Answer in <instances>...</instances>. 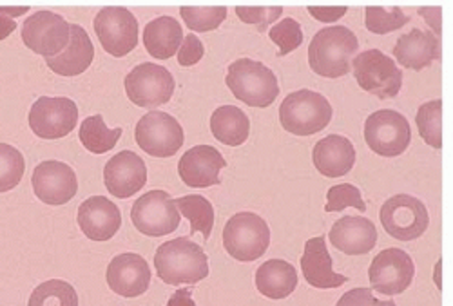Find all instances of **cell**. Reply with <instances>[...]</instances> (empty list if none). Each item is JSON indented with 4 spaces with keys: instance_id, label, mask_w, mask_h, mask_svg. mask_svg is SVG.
I'll use <instances>...</instances> for the list:
<instances>
[{
    "instance_id": "cell-12",
    "label": "cell",
    "mask_w": 453,
    "mask_h": 306,
    "mask_svg": "<svg viewBox=\"0 0 453 306\" xmlns=\"http://www.w3.org/2000/svg\"><path fill=\"white\" fill-rule=\"evenodd\" d=\"M93 26L104 51L111 57H126L138 46V20L124 6L102 8Z\"/></svg>"
},
{
    "instance_id": "cell-3",
    "label": "cell",
    "mask_w": 453,
    "mask_h": 306,
    "mask_svg": "<svg viewBox=\"0 0 453 306\" xmlns=\"http://www.w3.org/2000/svg\"><path fill=\"white\" fill-rule=\"evenodd\" d=\"M225 82L240 102L250 107H269L280 95L274 71L250 58L234 60L229 65Z\"/></svg>"
},
{
    "instance_id": "cell-16",
    "label": "cell",
    "mask_w": 453,
    "mask_h": 306,
    "mask_svg": "<svg viewBox=\"0 0 453 306\" xmlns=\"http://www.w3.org/2000/svg\"><path fill=\"white\" fill-rule=\"evenodd\" d=\"M31 183L36 198L51 207L65 205L79 193L77 174L67 164L57 160H48L36 165Z\"/></svg>"
},
{
    "instance_id": "cell-42",
    "label": "cell",
    "mask_w": 453,
    "mask_h": 306,
    "mask_svg": "<svg viewBox=\"0 0 453 306\" xmlns=\"http://www.w3.org/2000/svg\"><path fill=\"white\" fill-rule=\"evenodd\" d=\"M167 306H196V302H195V299H193L191 290L181 288V290H176V292L171 295Z\"/></svg>"
},
{
    "instance_id": "cell-10",
    "label": "cell",
    "mask_w": 453,
    "mask_h": 306,
    "mask_svg": "<svg viewBox=\"0 0 453 306\" xmlns=\"http://www.w3.org/2000/svg\"><path fill=\"white\" fill-rule=\"evenodd\" d=\"M134 140L142 150L155 158H171L183 145V129L169 112L150 111L134 129Z\"/></svg>"
},
{
    "instance_id": "cell-26",
    "label": "cell",
    "mask_w": 453,
    "mask_h": 306,
    "mask_svg": "<svg viewBox=\"0 0 453 306\" xmlns=\"http://www.w3.org/2000/svg\"><path fill=\"white\" fill-rule=\"evenodd\" d=\"M183 42V29L173 17H158L145 24L143 46L157 60H167L178 53Z\"/></svg>"
},
{
    "instance_id": "cell-27",
    "label": "cell",
    "mask_w": 453,
    "mask_h": 306,
    "mask_svg": "<svg viewBox=\"0 0 453 306\" xmlns=\"http://www.w3.org/2000/svg\"><path fill=\"white\" fill-rule=\"evenodd\" d=\"M296 287L297 272L285 259H269L256 271V288L269 299H285Z\"/></svg>"
},
{
    "instance_id": "cell-7",
    "label": "cell",
    "mask_w": 453,
    "mask_h": 306,
    "mask_svg": "<svg viewBox=\"0 0 453 306\" xmlns=\"http://www.w3.org/2000/svg\"><path fill=\"white\" fill-rule=\"evenodd\" d=\"M365 142L375 155L385 158L401 157L410 147L411 129L401 112L380 109L365 122Z\"/></svg>"
},
{
    "instance_id": "cell-23",
    "label": "cell",
    "mask_w": 453,
    "mask_h": 306,
    "mask_svg": "<svg viewBox=\"0 0 453 306\" xmlns=\"http://www.w3.org/2000/svg\"><path fill=\"white\" fill-rule=\"evenodd\" d=\"M301 271H303L307 283L314 288H339L349 281V278L334 272V261L323 236L305 243V252L301 256Z\"/></svg>"
},
{
    "instance_id": "cell-44",
    "label": "cell",
    "mask_w": 453,
    "mask_h": 306,
    "mask_svg": "<svg viewBox=\"0 0 453 306\" xmlns=\"http://www.w3.org/2000/svg\"><path fill=\"white\" fill-rule=\"evenodd\" d=\"M26 11H27V8H6V6L0 8V13L6 15V17H17V15L26 13Z\"/></svg>"
},
{
    "instance_id": "cell-39",
    "label": "cell",
    "mask_w": 453,
    "mask_h": 306,
    "mask_svg": "<svg viewBox=\"0 0 453 306\" xmlns=\"http://www.w3.org/2000/svg\"><path fill=\"white\" fill-rule=\"evenodd\" d=\"M335 306H397L394 301L373 297L372 288H352L342 295Z\"/></svg>"
},
{
    "instance_id": "cell-20",
    "label": "cell",
    "mask_w": 453,
    "mask_h": 306,
    "mask_svg": "<svg viewBox=\"0 0 453 306\" xmlns=\"http://www.w3.org/2000/svg\"><path fill=\"white\" fill-rule=\"evenodd\" d=\"M77 219L91 241H109L122 226L120 209L105 196H91L82 202Z\"/></svg>"
},
{
    "instance_id": "cell-28",
    "label": "cell",
    "mask_w": 453,
    "mask_h": 306,
    "mask_svg": "<svg viewBox=\"0 0 453 306\" xmlns=\"http://www.w3.org/2000/svg\"><path fill=\"white\" fill-rule=\"evenodd\" d=\"M212 136L229 147H240L250 134V120L236 105H221L211 117Z\"/></svg>"
},
{
    "instance_id": "cell-17",
    "label": "cell",
    "mask_w": 453,
    "mask_h": 306,
    "mask_svg": "<svg viewBox=\"0 0 453 306\" xmlns=\"http://www.w3.org/2000/svg\"><path fill=\"white\" fill-rule=\"evenodd\" d=\"M104 183L112 196L127 200L147 183L145 162L133 150H122L104 167Z\"/></svg>"
},
{
    "instance_id": "cell-14",
    "label": "cell",
    "mask_w": 453,
    "mask_h": 306,
    "mask_svg": "<svg viewBox=\"0 0 453 306\" xmlns=\"http://www.w3.org/2000/svg\"><path fill=\"white\" fill-rule=\"evenodd\" d=\"M79 122V107L71 98L41 96L29 109V127L44 140H58L73 133Z\"/></svg>"
},
{
    "instance_id": "cell-24",
    "label": "cell",
    "mask_w": 453,
    "mask_h": 306,
    "mask_svg": "<svg viewBox=\"0 0 453 306\" xmlns=\"http://www.w3.org/2000/svg\"><path fill=\"white\" fill-rule=\"evenodd\" d=\"M439 36L432 31L411 29L410 33L399 36L394 48L395 60L411 71H421L439 57Z\"/></svg>"
},
{
    "instance_id": "cell-36",
    "label": "cell",
    "mask_w": 453,
    "mask_h": 306,
    "mask_svg": "<svg viewBox=\"0 0 453 306\" xmlns=\"http://www.w3.org/2000/svg\"><path fill=\"white\" fill-rule=\"evenodd\" d=\"M347 207H354L359 212L366 210V205L361 196V190L350 183H339V185L330 187L326 193L325 210L326 212H342Z\"/></svg>"
},
{
    "instance_id": "cell-32",
    "label": "cell",
    "mask_w": 453,
    "mask_h": 306,
    "mask_svg": "<svg viewBox=\"0 0 453 306\" xmlns=\"http://www.w3.org/2000/svg\"><path fill=\"white\" fill-rule=\"evenodd\" d=\"M419 134L434 149L442 147V100H432L419 107L418 117Z\"/></svg>"
},
{
    "instance_id": "cell-18",
    "label": "cell",
    "mask_w": 453,
    "mask_h": 306,
    "mask_svg": "<svg viewBox=\"0 0 453 306\" xmlns=\"http://www.w3.org/2000/svg\"><path fill=\"white\" fill-rule=\"evenodd\" d=\"M150 269L140 254L126 252L117 256L107 266L105 279L112 292L122 297H138L150 285Z\"/></svg>"
},
{
    "instance_id": "cell-35",
    "label": "cell",
    "mask_w": 453,
    "mask_h": 306,
    "mask_svg": "<svg viewBox=\"0 0 453 306\" xmlns=\"http://www.w3.org/2000/svg\"><path fill=\"white\" fill-rule=\"evenodd\" d=\"M26 171L22 152L8 143H0V193L15 188Z\"/></svg>"
},
{
    "instance_id": "cell-22",
    "label": "cell",
    "mask_w": 453,
    "mask_h": 306,
    "mask_svg": "<svg viewBox=\"0 0 453 306\" xmlns=\"http://www.w3.org/2000/svg\"><path fill=\"white\" fill-rule=\"evenodd\" d=\"M312 162L319 174L326 178H342L349 174L356 164V147L345 136L328 134L316 143Z\"/></svg>"
},
{
    "instance_id": "cell-43",
    "label": "cell",
    "mask_w": 453,
    "mask_h": 306,
    "mask_svg": "<svg viewBox=\"0 0 453 306\" xmlns=\"http://www.w3.org/2000/svg\"><path fill=\"white\" fill-rule=\"evenodd\" d=\"M15 29H17L15 19L0 13V41H4V38H8Z\"/></svg>"
},
{
    "instance_id": "cell-13",
    "label": "cell",
    "mask_w": 453,
    "mask_h": 306,
    "mask_svg": "<svg viewBox=\"0 0 453 306\" xmlns=\"http://www.w3.org/2000/svg\"><path fill=\"white\" fill-rule=\"evenodd\" d=\"M69 36L71 24L53 11H36L22 24V42L26 48L46 58L60 55L69 44Z\"/></svg>"
},
{
    "instance_id": "cell-34",
    "label": "cell",
    "mask_w": 453,
    "mask_h": 306,
    "mask_svg": "<svg viewBox=\"0 0 453 306\" xmlns=\"http://www.w3.org/2000/svg\"><path fill=\"white\" fill-rule=\"evenodd\" d=\"M180 13L188 29L205 33L219 27L229 10L225 6H181Z\"/></svg>"
},
{
    "instance_id": "cell-41",
    "label": "cell",
    "mask_w": 453,
    "mask_h": 306,
    "mask_svg": "<svg viewBox=\"0 0 453 306\" xmlns=\"http://www.w3.org/2000/svg\"><path fill=\"white\" fill-rule=\"evenodd\" d=\"M349 11L347 6H309V13L319 22H335Z\"/></svg>"
},
{
    "instance_id": "cell-33",
    "label": "cell",
    "mask_w": 453,
    "mask_h": 306,
    "mask_svg": "<svg viewBox=\"0 0 453 306\" xmlns=\"http://www.w3.org/2000/svg\"><path fill=\"white\" fill-rule=\"evenodd\" d=\"M410 22V17L403 13L399 6H368L365 10V26L375 34H387L401 29Z\"/></svg>"
},
{
    "instance_id": "cell-6",
    "label": "cell",
    "mask_w": 453,
    "mask_h": 306,
    "mask_svg": "<svg viewBox=\"0 0 453 306\" xmlns=\"http://www.w3.org/2000/svg\"><path fill=\"white\" fill-rule=\"evenodd\" d=\"M354 76L361 89L366 93L388 100L395 98L403 88V71L392 57L380 50H368L354 57Z\"/></svg>"
},
{
    "instance_id": "cell-5",
    "label": "cell",
    "mask_w": 453,
    "mask_h": 306,
    "mask_svg": "<svg viewBox=\"0 0 453 306\" xmlns=\"http://www.w3.org/2000/svg\"><path fill=\"white\" fill-rule=\"evenodd\" d=\"M271 245L267 221L254 212H238L223 228V247L226 254L242 263L259 259Z\"/></svg>"
},
{
    "instance_id": "cell-31",
    "label": "cell",
    "mask_w": 453,
    "mask_h": 306,
    "mask_svg": "<svg viewBox=\"0 0 453 306\" xmlns=\"http://www.w3.org/2000/svg\"><path fill=\"white\" fill-rule=\"evenodd\" d=\"M27 306H79V294L67 281L50 279L31 292Z\"/></svg>"
},
{
    "instance_id": "cell-8",
    "label": "cell",
    "mask_w": 453,
    "mask_h": 306,
    "mask_svg": "<svg viewBox=\"0 0 453 306\" xmlns=\"http://www.w3.org/2000/svg\"><path fill=\"white\" fill-rule=\"evenodd\" d=\"M385 231L399 241H413L421 238L430 225L426 205L410 195L388 198L380 212Z\"/></svg>"
},
{
    "instance_id": "cell-9",
    "label": "cell",
    "mask_w": 453,
    "mask_h": 306,
    "mask_svg": "<svg viewBox=\"0 0 453 306\" xmlns=\"http://www.w3.org/2000/svg\"><path fill=\"white\" fill-rule=\"evenodd\" d=\"M124 84L131 103L145 109L167 103L176 88L169 69L153 62H143L131 69Z\"/></svg>"
},
{
    "instance_id": "cell-37",
    "label": "cell",
    "mask_w": 453,
    "mask_h": 306,
    "mask_svg": "<svg viewBox=\"0 0 453 306\" xmlns=\"http://www.w3.org/2000/svg\"><path fill=\"white\" fill-rule=\"evenodd\" d=\"M269 36L276 46H280L281 57L296 51L301 44H303V29H301V24L296 19H290V17L274 24L269 31Z\"/></svg>"
},
{
    "instance_id": "cell-11",
    "label": "cell",
    "mask_w": 453,
    "mask_h": 306,
    "mask_svg": "<svg viewBox=\"0 0 453 306\" xmlns=\"http://www.w3.org/2000/svg\"><path fill=\"white\" fill-rule=\"evenodd\" d=\"M180 219L174 200L158 188L140 196L131 209V221L136 231L150 238L173 234L180 226Z\"/></svg>"
},
{
    "instance_id": "cell-19",
    "label": "cell",
    "mask_w": 453,
    "mask_h": 306,
    "mask_svg": "<svg viewBox=\"0 0 453 306\" xmlns=\"http://www.w3.org/2000/svg\"><path fill=\"white\" fill-rule=\"evenodd\" d=\"M223 167H226V162L216 147L196 145L178 162V174L187 187L205 188L221 181L219 171Z\"/></svg>"
},
{
    "instance_id": "cell-25",
    "label": "cell",
    "mask_w": 453,
    "mask_h": 306,
    "mask_svg": "<svg viewBox=\"0 0 453 306\" xmlns=\"http://www.w3.org/2000/svg\"><path fill=\"white\" fill-rule=\"evenodd\" d=\"M95 58V46L88 31L79 26L71 24V36L67 48L55 58H46V64L51 71L60 76H77L88 71Z\"/></svg>"
},
{
    "instance_id": "cell-38",
    "label": "cell",
    "mask_w": 453,
    "mask_h": 306,
    "mask_svg": "<svg viewBox=\"0 0 453 306\" xmlns=\"http://www.w3.org/2000/svg\"><path fill=\"white\" fill-rule=\"evenodd\" d=\"M283 13V6H238L236 15L245 24H256L259 31H265L269 24L276 22Z\"/></svg>"
},
{
    "instance_id": "cell-21",
    "label": "cell",
    "mask_w": 453,
    "mask_h": 306,
    "mask_svg": "<svg viewBox=\"0 0 453 306\" xmlns=\"http://www.w3.org/2000/svg\"><path fill=\"white\" fill-rule=\"evenodd\" d=\"M330 241L334 249L349 256H365L377 243L375 225L363 216H345L330 228Z\"/></svg>"
},
{
    "instance_id": "cell-2",
    "label": "cell",
    "mask_w": 453,
    "mask_h": 306,
    "mask_svg": "<svg viewBox=\"0 0 453 306\" xmlns=\"http://www.w3.org/2000/svg\"><path fill=\"white\" fill-rule=\"evenodd\" d=\"M359 48L357 36L345 26L325 27L314 34L309 46L311 69L325 79H342L349 74L350 62Z\"/></svg>"
},
{
    "instance_id": "cell-30",
    "label": "cell",
    "mask_w": 453,
    "mask_h": 306,
    "mask_svg": "<svg viewBox=\"0 0 453 306\" xmlns=\"http://www.w3.org/2000/svg\"><path fill=\"white\" fill-rule=\"evenodd\" d=\"M174 205L188 221H191V233L188 234L202 233L205 240L211 238L214 226V207L207 198L200 195H188L174 200Z\"/></svg>"
},
{
    "instance_id": "cell-4",
    "label": "cell",
    "mask_w": 453,
    "mask_h": 306,
    "mask_svg": "<svg viewBox=\"0 0 453 306\" xmlns=\"http://www.w3.org/2000/svg\"><path fill=\"white\" fill-rule=\"evenodd\" d=\"M328 100L311 89L290 93L280 107V122L285 131L296 136H311L323 131L332 120Z\"/></svg>"
},
{
    "instance_id": "cell-1",
    "label": "cell",
    "mask_w": 453,
    "mask_h": 306,
    "mask_svg": "<svg viewBox=\"0 0 453 306\" xmlns=\"http://www.w3.org/2000/svg\"><path fill=\"white\" fill-rule=\"evenodd\" d=\"M155 266L165 285H196L209 276V257L188 238L171 240L157 249Z\"/></svg>"
},
{
    "instance_id": "cell-15",
    "label": "cell",
    "mask_w": 453,
    "mask_h": 306,
    "mask_svg": "<svg viewBox=\"0 0 453 306\" xmlns=\"http://www.w3.org/2000/svg\"><path fill=\"white\" fill-rule=\"evenodd\" d=\"M415 276V264L401 249H387L377 254L368 269L372 290L383 295H397L410 288Z\"/></svg>"
},
{
    "instance_id": "cell-40",
    "label": "cell",
    "mask_w": 453,
    "mask_h": 306,
    "mask_svg": "<svg viewBox=\"0 0 453 306\" xmlns=\"http://www.w3.org/2000/svg\"><path fill=\"white\" fill-rule=\"evenodd\" d=\"M203 53L205 50H203V44L200 42V38L195 33H188L178 50V64L183 67L195 65L203 58Z\"/></svg>"
},
{
    "instance_id": "cell-29",
    "label": "cell",
    "mask_w": 453,
    "mask_h": 306,
    "mask_svg": "<svg viewBox=\"0 0 453 306\" xmlns=\"http://www.w3.org/2000/svg\"><path fill=\"white\" fill-rule=\"evenodd\" d=\"M122 133H124L122 127L107 129L100 114H95V117H89L82 122L79 138L82 145L89 152H93V155H104V152H109L119 143V140L122 138Z\"/></svg>"
}]
</instances>
